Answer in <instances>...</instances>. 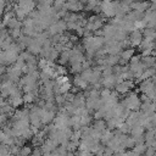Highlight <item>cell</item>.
I'll return each instance as SVG.
<instances>
[{"label":"cell","instance_id":"1","mask_svg":"<svg viewBox=\"0 0 156 156\" xmlns=\"http://www.w3.org/2000/svg\"><path fill=\"white\" fill-rule=\"evenodd\" d=\"M122 102L130 111H139L140 107H141V104H143V101L138 96L136 91H129V93H127L126 94V98L122 100Z\"/></svg>","mask_w":156,"mask_h":156},{"label":"cell","instance_id":"2","mask_svg":"<svg viewBox=\"0 0 156 156\" xmlns=\"http://www.w3.org/2000/svg\"><path fill=\"white\" fill-rule=\"evenodd\" d=\"M20 54L13 51V50H2L1 51V55H0V60H1V65H5V66H12L17 58H18Z\"/></svg>","mask_w":156,"mask_h":156},{"label":"cell","instance_id":"3","mask_svg":"<svg viewBox=\"0 0 156 156\" xmlns=\"http://www.w3.org/2000/svg\"><path fill=\"white\" fill-rule=\"evenodd\" d=\"M129 41H130V45L132 48H135V46H139L141 44V41L144 40V34L140 29H134L129 33V37H128Z\"/></svg>","mask_w":156,"mask_h":156},{"label":"cell","instance_id":"4","mask_svg":"<svg viewBox=\"0 0 156 156\" xmlns=\"http://www.w3.org/2000/svg\"><path fill=\"white\" fill-rule=\"evenodd\" d=\"M55 117H56V112L45 110L44 107L40 108V118H41V123H43V126L51 124V122H54Z\"/></svg>","mask_w":156,"mask_h":156},{"label":"cell","instance_id":"5","mask_svg":"<svg viewBox=\"0 0 156 156\" xmlns=\"http://www.w3.org/2000/svg\"><path fill=\"white\" fill-rule=\"evenodd\" d=\"M134 84H135V82H133V80H123L122 83L116 84L115 89H116V91H117L118 94H121V95H126L127 93L130 91V89L134 87Z\"/></svg>","mask_w":156,"mask_h":156},{"label":"cell","instance_id":"6","mask_svg":"<svg viewBox=\"0 0 156 156\" xmlns=\"http://www.w3.org/2000/svg\"><path fill=\"white\" fill-rule=\"evenodd\" d=\"M150 7V4L147 1H144V0H138V1H133L130 4V9L133 10H136V11H140V12H146Z\"/></svg>","mask_w":156,"mask_h":156},{"label":"cell","instance_id":"7","mask_svg":"<svg viewBox=\"0 0 156 156\" xmlns=\"http://www.w3.org/2000/svg\"><path fill=\"white\" fill-rule=\"evenodd\" d=\"M101 84L104 88H108V89H112L116 87L117 84V77L115 74H111L108 77H102L101 78Z\"/></svg>","mask_w":156,"mask_h":156},{"label":"cell","instance_id":"8","mask_svg":"<svg viewBox=\"0 0 156 156\" xmlns=\"http://www.w3.org/2000/svg\"><path fill=\"white\" fill-rule=\"evenodd\" d=\"M66 7L71 12H79V11L85 9V5L83 2H80L79 0H77V1H73V2H66Z\"/></svg>","mask_w":156,"mask_h":156},{"label":"cell","instance_id":"9","mask_svg":"<svg viewBox=\"0 0 156 156\" xmlns=\"http://www.w3.org/2000/svg\"><path fill=\"white\" fill-rule=\"evenodd\" d=\"M7 101L15 107V108H17V107H21L23 104H24V100H23V94L22 93H20V94H17V95H13V96H10L9 99H7Z\"/></svg>","mask_w":156,"mask_h":156},{"label":"cell","instance_id":"10","mask_svg":"<svg viewBox=\"0 0 156 156\" xmlns=\"http://www.w3.org/2000/svg\"><path fill=\"white\" fill-rule=\"evenodd\" d=\"M73 85L78 87L79 89L85 90V89L89 87V82H88L87 79H84L80 74H76V77L73 78Z\"/></svg>","mask_w":156,"mask_h":156},{"label":"cell","instance_id":"11","mask_svg":"<svg viewBox=\"0 0 156 156\" xmlns=\"http://www.w3.org/2000/svg\"><path fill=\"white\" fill-rule=\"evenodd\" d=\"M141 62H143V65H144L145 68L155 67V65H156V56H154V55L141 56Z\"/></svg>","mask_w":156,"mask_h":156},{"label":"cell","instance_id":"12","mask_svg":"<svg viewBox=\"0 0 156 156\" xmlns=\"http://www.w3.org/2000/svg\"><path fill=\"white\" fill-rule=\"evenodd\" d=\"M41 49H43V46L40 45V44H38L37 41H35V39L33 38V41L28 45V48H27V50L30 52V54H33V55H40V52H41Z\"/></svg>","mask_w":156,"mask_h":156},{"label":"cell","instance_id":"13","mask_svg":"<svg viewBox=\"0 0 156 156\" xmlns=\"http://www.w3.org/2000/svg\"><path fill=\"white\" fill-rule=\"evenodd\" d=\"M91 127H93L94 129H96V130H99V132L102 133L105 129H107V122H106L105 119H95V121L93 122Z\"/></svg>","mask_w":156,"mask_h":156},{"label":"cell","instance_id":"14","mask_svg":"<svg viewBox=\"0 0 156 156\" xmlns=\"http://www.w3.org/2000/svg\"><path fill=\"white\" fill-rule=\"evenodd\" d=\"M113 138V130H111V129H105L102 133H101V138H100V141L102 143V144H107L111 139Z\"/></svg>","mask_w":156,"mask_h":156},{"label":"cell","instance_id":"15","mask_svg":"<svg viewBox=\"0 0 156 156\" xmlns=\"http://www.w3.org/2000/svg\"><path fill=\"white\" fill-rule=\"evenodd\" d=\"M134 54H135V51H134V49L133 48H128V49H123L122 51H121V54H119V56L122 57V58H124L126 61H130V58L134 56Z\"/></svg>","mask_w":156,"mask_h":156},{"label":"cell","instance_id":"16","mask_svg":"<svg viewBox=\"0 0 156 156\" xmlns=\"http://www.w3.org/2000/svg\"><path fill=\"white\" fill-rule=\"evenodd\" d=\"M144 132H145V127H143L141 124H136L134 127H132L130 129V135L132 136H140V135H144Z\"/></svg>","mask_w":156,"mask_h":156},{"label":"cell","instance_id":"17","mask_svg":"<svg viewBox=\"0 0 156 156\" xmlns=\"http://www.w3.org/2000/svg\"><path fill=\"white\" fill-rule=\"evenodd\" d=\"M119 62V55H107L106 56V65L107 66H111V67H115L116 65H118Z\"/></svg>","mask_w":156,"mask_h":156},{"label":"cell","instance_id":"18","mask_svg":"<svg viewBox=\"0 0 156 156\" xmlns=\"http://www.w3.org/2000/svg\"><path fill=\"white\" fill-rule=\"evenodd\" d=\"M37 94L35 93H24L23 94V100H24V104L26 105H32L33 102H35L37 100Z\"/></svg>","mask_w":156,"mask_h":156},{"label":"cell","instance_id":"19","mask_svg":"<svg viewBox=\"0 0 156 156\" xmlns=\"http://www.w3.org/2000/svg\"><path fill=\"white\" fill-rule=\"evenodd\" d=\"M146 149H147L146 144H145V143H143V144H136L132 150H133L134 152H136L138 155H144V154L146 152Z\"/></svg>","mask_w":156,"mask_h":156},{"label":"cell","instance_id":"20","mask_svg":"<svg viewBox=\"0 0 156 156\" xmlns=\"http://www.w3.org/2000/svg\"><path fill=\"white\" fill-rule=\"evenodd\" d=\"M83 69H84L83 68V63H73V65H71V69L69 71L73 74H80Z\"/></svg>","mask_w":156,"mask_h":156},{"label":"cell","instance_id":"21","mask_svg":"<svg viewBox=\"0 0 156 156\" xmlns=\"http://www.w3.org/2000/svg\"><path fill=\"white\" fill-rule=\"evenodd\" d=\"M55 102H56V105L58 106V107H61V106H63L67 101H66V95L65 94H57V95H55Z\"/></svg>","mask_w":156,"mask_h":156},{"label":"cell","instance_id":"22","mask_svg":"<svg viewBox=\"0 0 156 156\" xmlns=\"http://www.w3.org/2000/svg\"><path fill=\"white\" fill-rule=\"evenodd\" d=\"M32 152H33V149H32V146L30 145H23L22 147H21V150H20V155L21 156H29V155H32Z\"/></svg>","mask_w":156,"mask_h":156},{"label":"cell","instance_id":"23","mask_svg":"<svg viewBox=\"0 0 156 156\" xmlns=\"http://www.w3.org/2000/svg\"><path fill=\"white\" fill-rule=\"evenodd\" d=\"M90 124H93V119H91L90 115L82 116V118H80V126L84 127V126H90Z\"/></svg>","mask_w":156,"mask_h":156},{"label":"cell","instance_id":"24","mask_svg":"<svg viewBox=\"0 0 156 156\" xmlns=\"http://www.w3.org/2000/svg\"><path fill=\"white\" fill-rule=\"evenodd\" d=\"M118 129H119L123 134H130V129H132V127H130L127 122H123V123L118 127Z\"/></svg>","mask_w":156,"mask_h":156},{"label":"cell","instance_id":"25","mask_svg":"<svg viewBox=\"0 0 156 156\" xmlns=\"http://www.w3.org/2000/svg\"><path fill=\"white\" fill-rule=\"evenodd\" d=\"M55 69H56L57 76H66L67 74V69H66V67L63 65H56Z\"/></svg>","mask_w":156,"mask_h":156},{"label":"cell","instance_id":"26","mask_svg":"<svg viewBox=\"0 0 156 156\" xmlns=\"http://www.w3.org/2000/svg\"><path fill=\"white\" fill-rule=\"evenodd\" d=\"M135 145H136L135 138H134V136H128L127 143H126V147H127V149H133Z\"/></svg>","mask_w":156,"mask_h":156},{"label":"cell","instance_id":"27","mask_svg":"<svg viewBox=\"0 0 156 156\" xmlns=\"http://www.w3.org/2000/svg\"><path fill=\"white\" fill-rule=\"evenodd\" d=\"M111 74H113V67L107 66V67L102 71V77H108V76H111Z\"/></svg>","mask_w":156,"mask_h":156},{"label":"cell","instance_id":"28","mask_svg":"<svg viewBox=\"0 0 156 156\" xmlns=\"http://www.w3.org/2000/svg\"><path fill=\"white\" fill-rule=\"evenodd\" d=\"M111 89H108V88H104V89H101V93H100V96L102 98V99H105V98H108L110 95H111Z\"/></svg>","mask_w":156,"mask_h":156},{"label":"cell","instance_id":"29","mask_svg":"<svg viewBox=\"0 0 156 156\" xmlns=\"http://www.w3.org/2000/svg\"><path fill=\"white\" fill-rule=\"evenodd\" d=\"M43 150H41V147H39V146H35L34 149H33V152H32V155L33 156H43Z\"/></svg>","mask_w":156,"mask_h":156},{"label":"cell","instance_id":"30","mask_svg":"<svg viewBox=\"0 0 156 156\" xmlns=\"http://www.w3.org/2000/svg\"><path fill=\"white\" fill-rule=\"evenodd\" d=\"M113 154H115V151H113L111 147H108V146H106V147H105L104 156H113Z\"/></svg>","mask_w":156,"mask_h":156},{"label":"cell","instance_id":"31","mask_svg":"<svg viewBox=\"0 0 156 156\" xmlns=\"http://www.w3.org/2000/svg\"><path fill=\"white\" fill-rule=\"evenodd\" d=\"M113 156H126V151L124 152H115Z\"/></svg>","mask_w":156,"mask_h":156},{"label":"cell","instance_id":"32","mask_svg":"<svg viewBox=\"0 0 156 156\" xmlns=\"http://www.w3.org/2000/svg\"><path fill=\"white\" fill-rule=\"evenodd\" d=\"M43 156H51V152H44Z\"/></svg>","mask_w":156,"mask_h":156}]
</instances>
